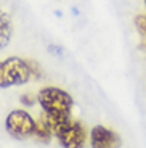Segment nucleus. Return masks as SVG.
I'll use <instances>...</instances> for the list:
<instances>
[{
	"instance_id": "nucleus-1",
	"label": "nucleus",
	"mask_w": 146,
	"mask_h": 148,
	"mask_svg": "<svg viewBox=\"0 0 146 148\" xmlns=\"http://www.w3.org/2000/svg\"><path fill=\"white\" fill-rule=\"evenodd\" d=\"M37 101L42 106V116L50 124L51 132H55L71 119L74 100L69 93L58 87H45L37 93Z\"/></svg>"
},
{
	"instance_id": "nucleus-2",
	"label": "nucleus",
	"mask_w": 146,
	"mask_h": 148,
	"mask_svg": "<svg viewBox=\"0 0 146 148\" xmlns=\"http://www.w3.org/2000/svg\"><path fill=\"white\" fill-rule=\"evenodd\" d=\"M32 79L31 63L18 56L0 61V87L7 89L13 85H23Z\"/></svg>"
},
{
	"instance_id": "nucleus-3",
	"label": "nucleus",
	"mask_w": 146,
	"mask_h": 148,
	"mask_svg": "<svg viewBox=\"0 0 146 148\" xmlns=\"http://www.w3.org/2000/svg\"><path fill=\"white\" fill-rule=\"evenodd\" d=\"M37 121L24 110H15L5 119V129L16 140H26L34 135Z\"/></svg>"
},
{
	"instance_id": "nucleus-4",
	"label": "nucleus",
	"mask_w": 146,
	"mask_h": 148,
	"mask_svg": "<svg viewBox=\"0 0 146 148\" xmlns=\"http://www.w3.org/2000/svg\"><path fill=\"white\" fill-rule=\"evenodd\" d=\"M87 129L81 121L71 118L55 132L59 145L66 148H81L87 143Z\"/></svg>"
},
{
	"instance_id": "nucleus-5",
	"label": "nucleus",
	"mask_w": 146,
	"mask_h": 148,
	"mask_svg": "<svg viewBox=\"0 0 146 148\" xmlns=\"http://www.w3.org/2000/svg\"><path fill=\"white\" fill-rule=\"evenodd\" d=\"M90 145L93 148H113L119 147V137L114 130L104 126H95L90 130Z\"/></svg>"
},
{
	"instance_id": "nucleus-6",
	"label": "nucleus",
	"mask_w": 146,
	"mask_h": 148,
	"mask_svg": "<svg viewBox=\"0 0 146 148\" xmlns=\"http://www.w3.org/2000/svg\"><path fill=\"white\" fill-rule=\"evenodd\" d=\"M13 34V27H11L10 16L3 11H0V48H5L8 45Z\"/></svg>"
},
{
	"instance_id": "nucleus-7",
	"label": "nucleus",
	"mask_w": 146,
	"mask_h": 148,
	"mask_svg": "<svg viewBox=\"0 0 146 148\" xmlns=\"http://www.w3.org/2000/svg\"><path fill=\"white\" fill-rule=\"evenodd\" d=\"M34 135L37 137V140H40V142H48L51 138V135H53L50 124L47 122V119H45L44 116L37 121L35 130H34Z\"/></svg>"
},
{
	"instance_id": "nucleus-8",
	"label": "nucleus",
	"mask_w": 146,
	"mask_h": 148,
	"mask_svg": "<svg viewBox=\"0 0 146 148\" xmlns=\"http://www.w3.org/2000/svg\"><path fill=\"white\" fill-rule=\"evenodd\" d=\"M135 26L143 36H146V15H138L135 18Z\"/></svg>"
},
{
	"instance_id": "nucleus-9",
	"label": "nucleus",
	"mask_w": 146,
	"mask_h": 148,
	"mask_svg": "<svg viewBox=\"0 0 146 148\" xmlns=\"http://www.w3.org/2000/svg\"><path fill=\"white\" fill-rule=\"evenodd\" d=\"M21 101L26 105V106H32L34 101H35V97L31 95V93H26V95H23V97H21Z\"/></svg>"
},
{
	"instance_id": "nucleus-10",
	"label": "nucleus",
	"mask_w": 146,
	"mask_h": 148,
	"mask_svg": "<svg viewBox=\"0 0 146 148\" xmlns=\"http://www.w3.org/2000/svg\"><path fill=\"white\" fill-rule=\"evenodd\" d=\"M145 5H146V0H145Z\"/></svg>"
}]
</instances>
